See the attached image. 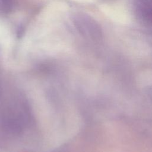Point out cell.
<instances>
[{"label":"cell","mask_w":152,"mask_h":152,"mask_svg":"<svg viewBox=\"0 0 152 152\" xmlns=\"http://www.w3.org/2000/svg\"><path fill=\"white\" fill-rule=\"evenodd\" d=\"M15 5V0H0V11L8 12L11 11Z\"/></svg>","instance_id":"6da1fadb"},{"label":"cell","mask_w":152,"mask_h":152,"mask_svg":"<svg viewBox=\"0 0 152 152\" xmlns=\"http://www.w3.org/2000/svg\"><path fill=\"white\" fill-rule=\"evenodd\" d=\"M149 93H150V96H151V99H152V88H150V90Z\"/></svg>","instance_id":"7a4b0ae2"}]
</instances>
